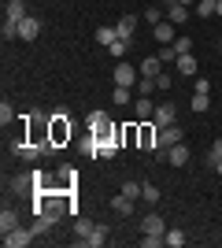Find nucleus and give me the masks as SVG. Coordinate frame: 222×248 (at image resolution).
<instances>
[{
    "instance_id": "nucleus-1",
    "label": "nucleus",
    "mask_w": 222,
    "mask_h": 248,
    "mask_svg": "<svg viewBox=\"0 0 222 248\" xmlns=\"http://www.w3.org/2000/svg\"><path fill=\"white\" fill-rule=\"evenodd\" d=\"M48 137H52V145H56V148H63L67 141L74 137V130H71V115H67V111H56L52 119H48Z\"/></svg>"
},
{
    "instance_id": "nucleus-2",
    "label": "nucleus",
    "mask_w": 222,
    "mask_h": 248,
    "mask_svg": "<svg viewBox=\"0 0 222 248\" xmlns=\"http://www.w3.org/2000/svg\"><path fill=\"white\" fill-rule=\"evenodd\" d=\"M85 126H89V134H93V137H118V126L111 123V115H107V111H89Z\"/></svg>"
},
{
    "instance_id": "nucleus-3",
    "label": "nucleus",
    "mask_w": 222,
    "mask_h": 248,
    "mask_svg": "<svg viewBox=\"0 0 222 248\" xmlns=\"http://www.w3.org/2000/svg\"><path fill=\"white\" fill-rule=\"evenodd\" d=\"M11 193H15V197H26V193H37V182H33V170H26V174H11Z\"/></svg>"
},
{
    "instance_id": "nucleus-4",
    "label": "nucleus",
    "mask_w": 222,
    "mask_h": 248,
    "mask_svg": "<svg viewBox=\"0 0 222 248\" xmlns=\"http://www.w3.org/2000/svg\"><path fill=\"white\" fill-rule=\"evenodd\" d=\"M137 141H141V123H137V119L118 126V145H122V148H137Z\"/></svg>"
},
{
    "instance_id": "nucleus-5",
    "label": "nucleus",
    "mask_w": 222,
    "mask_h": 248,
    "mask_svg": "<svg viewBox=\"0 0 222 248\" xmlns=\"http://www.w3.org/2000/svg\"><path fill=\"white\" fill-rule=\"evenodd\" d=\"M137 67H130L126 60L122 63H115V74H111V78H115V85H126V89H133V85H137Z\"/></svg>"
},
{
    "instance_id": "nucleus-6",
    "label": "nucleus",
    "mask_w": 222,
    "mask_h": 248,
    "mask_svg": "<svg viewBox=\"0 0 222 248\" xmlns=\"http://www.w3.org/2000/svg\"><path fill=\"white\" fill-rule=\"evenodd\" d=\"M156 141H159V126L148 119V123H141V141H137V148L141 152H152L156 148Z\"/></svg>"
},
{
    "instance_id": "nucleus-7",
    "label": "nucleus",
    "mask_w": 222,
    "mask_h": 248,
    "mask_svg": "<svg viewBox=\"0 0 222 248\" xmlns=\"http://www.w3.org/2000/svg\"><path fill=\"white\" fill-rule=\"evenodd\" d=\"M30 241H33L30 226H19V230H11V233H4V248H26Z\"/></svg>"
},
{
    "instance_id": "nucleus-8",
    "label": "nucleus",
    "mask_w": 222,
    "mask_h": 248,
    "mask_svg": "<svg viewBox=\"0 0 222 248\" xmlns=\"http://www.w3.org/2000/svg\"><path fill=\"white\" fill-rule=\"evenodd\" d=\"M174 119H178V108H174V104H159L156 108V115H152V123L159 126V130H167V126H174Z\"/></svg>"
},
{
    "instance_id": "nucleus-9",
    "label": "nucleus",
    "mask_w": 222,
    "mask_h": 248,
    "mask_svg": "<svg viewBox=\"0 0 222 248\" xmlns=\"http://www.w3.org/2000/svg\"><path fill=\"white\" fill-rule=\"evenodd\" d=\"M174 71H178L181 78H196V74H200V63L192 60V52H185V56H178V60H174Z\"/></svg>"
},
{
    "instance_id": "nucleus-10",
    "label": "nucleus",
    "mask_w": 222,
    "mask_h": 248,
    "mask_svg": "<svg viewBox=\"0 0 222 248\" xmlns=\"http://www.w3.org/2000/svg\"><path fill=\"white\" fill-rule=\"evenodd\" d=\"M152 33H156V41H159V45H174V37H178V26H174L170 19H163V22H156V26H152Z\"/></svg>"
},
{
    "instance_id": "nucleus-11",
    "label": "nucleus",
    "mask_w": 222,
    "mask_h": 248,
    "mask_svg": "<svg viewBox=\"0 0 222 248\" xmlns=\"http://www.w3.org/2000/svg\"><path fill=\"white\" fill-rule=\"evenodd\" d=\"M178 141H185V134H181V126L174 123V126H167V130H159L156 148H170V145H178Z\"/></svg>"
},
{
    "instance_id": "nucleus-12",
    "label": "nucleus",
    "mask_w": 222,
    "mask_h": 248,
    "mask_svg": "<svg viewBox=\"0 0 222 248\" xmlns=\"http://www.w3.org/2000/svg\"><path fill=\"white\" fill-rule=\"evenodd\" d=\"M152 115H156V104H152V96H137V100H133V119H137V123H148Z\"/></svg>"
},
{
    "instance_id": "nucleus-13",
    "label": "nucleus",
    "mask_w": 222,
    "mask_h": 248,
    "mask_svg": "<svg viewBox=\"0 0 222 248\" xmlns=\"http://www.w3.org/2000/svg\"><path fill=\"white\" fill-rule=\"evenodd\" d=\"M56 189H67V193L78 189V174H74V167H59V170H56Z\"/></svg>"
},
{
    "instance_id": "nucleus-14",
    "label": "nucleus",
    "mask_w": 222,
    "mask_h": 248,
    "mask_svg": "<svg viewBox=\"0 0 222 248\" xmlns=\"http://www.w3.org/2000/svg\"><path fill=\"white\" fill-rule=\"evenodd\" d=\"M37 33H41V19L26 15V19L19 22V37H22V41H37Z\"/></svg>"
},
{
    "instance_id": "nucleus-15",
    "label": "nucleus",
    "mask_w": 222,
    "mask_h": 248,
    "mask_svg": "<svg viewBox=\"0 0 222 248\" xmlns=\"http://www.w3.org/2000/svg\"><path fill=\"white\" fill-rule=\"evenodd\" d=\"M167 163L170 167H185V163H189V148H185V141H178V145L167 148Z\"/></svg>"
},
{
    "instance_id": "nucleus-16",
    "label": "nucleus",
    "mask_w": 222,
    "mask_h": 248,
    "mask_svg": "<svg viewBox=\"0 0 222 248\" xmlns=\"http://www.w3.org/2000/svg\"><path fill=\"white\" fill-rule=\"evenodd\" d=\"M137 19H141V15H122V19L115 22V30H118V37H122V41H133V30H137Z\"/></svg>"
},
{
    "instance_id": "nucleus-17",
    "label": "nucleus",
    "mask_w": 222,
    "mask_h": 248,
    "mask_svg": "<svg viewBox=\"0 0 222 248\" xmlns=\"http://www.w3.org/2000/svg\"><path fill=\"white\" fill-rule=\"evenodd\" d=\"M104 241H107V226H104V222H96L89 237H78V245H85V248H100Z\"/></svg>"
},
{
    "instance_id": "nucleus-18",
    "label": "nucleus",
    "mask_w": 222,
    "mask_h": 248,
    "mask_svg": "<svg viewBox=\"0 0 222 248\" xmlns=\"http://www.w3.org/2000/svg\"><path fill=\"white\" fill-rule=\"evenodd\" d=\"M141 230H145V233H159V237H167V222H163V218H159L156 211L141 218Z\"/></svg>"
},
{
    "instance_id": "nucleus-19",
    "label": "nucleus",
    "mask_w": 222,
    "mask_h": 248,
    "mask_svg": "<svg viewBox=\"0 0 222 248\" xmlns=\"http://www.w3.org/2000/svg\"><path fill=\"white\" fill-rule=\"evenodd\" d=\"M4 19L8 22H22L26 19V4H22V0H8V4H4Z\"/></svg>"
},
{
    "instance_id": "nucleus-20",
    "label": "nucleus",
    "mask_w": 222,
    "mask_h": 248,
    "mask_svg": "<svg viewBox=\"0 0 222 248\" xmlns=\"http://www.w3.org/2000/svg\"><path fill=\"white\" fill-rule=\"evenodd\" d=\"M96 145H100V159H115L118 155V137H96Z\"/></svg>"
},
{
    "instance_id": "nucleus-21",
    "label": "nucleus",
    "mask_w": 222,
    "mask_h": 248,
    "mask_svg": "<svg viewBox=\"0 0 222 248\" xmlns=\"http://www.w3.org/2000/svg\"><path fill=\"white\" fill-rule=\"evenodd\" d=\"M11 230H19V211H15V207H4V211H0V233H11Z\"/></svg>"
},
{
    "instance_id": "nucleus-22",
    "label": "nucleus",
    "mask_w": 222,
    "mask_h": 248,
    "mask_svg": "<svg viewBox=\"0 0 222 248\" xmlns=\"http://www.w3.org/2000/svg\"><path fill=\"white\" fill-rule=\"evenodd\" d=\"M111 211H115V215H122V218H130V215H133V200H130L126 193H118V197L111 200Z\"/></svg>"
},
{
    "instance_id": "nucleus-23",
    "label": "nucleus",
    "mask_w": 222,
    "mask_h": 248,
    "mask_svg": "<svg viewBox=\"0 0 222 248\" xmlns=\"http://www.w3.org/2000/svg\"><path fill=\"white\" fill-rule=\"evenodd\" d=\"M167 19L174 22V26H181V22H189V8H185V4H170V8H167Z\"/></svg>"
},
{
    "instance_id": "nucleus-24",
    "label": "nucleus",
    "mask_w": 222,
    "mask_h": 248,
    "mask_svg": "<svg viewBox=\"0 0 222 248\" xmlns=\"http://www.w3.org/2000/svg\"><path fill=\"white\" fill-rule=\"evenodd\" d=\"M159 71H163V60H159V56H148V60H141V74H145V78H156Z\"/></svg>"
},
{
    "instance_id": "nucleus-25",
    "label": "nucleus",
    "mask_w": 222,
    "mask_h": 248,
    "mask_svg": "<svg viewBox=\"0 0 222 248\" xmlns=\"http://www.w3.org/2000/svg\"><path fill=\"white\" fill-rule=\"evenodd\" d=\"M196 15H200V19L219 15V0H196Z\"/></svg>"
},
{
    "instance_id": "nucleus-26",
    "label": "nucleus",
    "mask_w": 222,
    "mask_h": 248,
    "mask_svg": "<svg viewBox=\"0 0 222 248\" xmlns=\"http://www.w3.org/2000/svg\"><path fill=\"white\" fill-rule=\"evenodd\" d=\"M111 41H118L115 26H96V45H111Z\"/></svg>"
},
{
    "instance_id": "nucleus-27",
    "label": "nucleus",
    "mask_w": 222,
    "mask_h": 248,
    "mask_svg": "<svg viewBox=\"0 0 222 248\" xmlns=\"http://www.w3.org/2000/svg\"><path fill=\"white\" fill-rule=\"evenodd\" d=\"M130 100H133V96H130V89H126V85H115V89H111V104H118V108H126Z\"/></svg>"
},
{
    "instance_id": "nucleus-28",
    "label": "nucleus",
    "mask_w": 222,
    "mask_h": 248,
    "mask_svg": "<svg viewBox=\"0 0 222 248\" xmlns=\"http://www.w3.org/2000/svg\"><path fill=\"white\" fill-rule=\"evenodd\" d=\"M207 108H211V96H207V93H192V111H207Z\"/></svg>"
},
{
    "instance_id": "nucleus-29",
    "label": "nucleus",
    "mask_w": 222,
    "mask_h": 248,
    "mask_svg": "<svg viewBox=\"0 0 222 248\" xmlns=\"http://www.w3.org/2000/svg\"><path fill=\"white\" fill-rule=\"evenodd\" d=\"M174 52H178V56L192 52V37H189V33H181V37H174Z\"/></svg>"
},
{
    "instance_id": "nucleus-30",
    "label": "nucleus",
    "mask_w": 222,
    "mask_h": 248,
    "mask_svg": "<svg viewBox=\"0 0 222 248\" xmlns=\"http://www.w3.org/2000/svg\"><path fill=\"white\" fill-rule=\"evenodd\" d=\"M93 226H96V222H89V218H74V233H78V237H89Z\"/></svg>"
},
{
    "instance_id": "nucleus-31",
    "label": "nucleus",
    "mask_w": 222,
    "mask_h": 248,
    "mask_svg": "<svg viewBox=\"0 0 222 248\" xmlns=\"http://www.w3.org/2000/svg\"><path fill=\"white\" fill-rule=\"evenodd\" d=\"M167 245V237H159V233H145L141 237V248H163Z\"/></svg>"
},
{
    "instance_id": "nucleus-32",
    "label": "nucleus",
    "mask_w": 222,
    "mask_h": 248,
    "mask_svg": "<svg viewBox=\"0 0 222 248\" xmlns=\"http://www.w3.org/2000/svg\"><path fill=\"white\" fill-rule=\"evenodd\" d=\"M11 123H15V108L4 100V104H0V126H11Z\"/></svg>"
},
{
    "instance_id": "nucleus-33",
    "label": "nucleus",
    "mask_w": 222,
    "mask_h": 248,
    "mask_svg": "<svg viewBox=\"0 0 222 248\" xmlns=\"http://www.w3.org/2000/svg\"><path fill=\"white\" fill-rule=\"evenodd\" d=\"M159 8H163V4H152V8H145V19L152 22V26H156V22H163V19H167V15H163V11H159Z\"/></svg>"
},
{
    "instance_id": "nucleus-34",
    "label": "nucleus",
    "mask_w": 222,
    "mask_h": 248,
    "mask_svg": "<svg viewBox=\"0 0 222 248\" xmlns=\"http://www.w3.org/2000/svg\"><path fill=\"white\" fill-rule=\"evenodd\" d=\"M152 89H156V78H145V74H141V78H137V93L141 96H152Z\"/></svg>"
},
{
    "instance_id": "nucleus-35",
    "label": "nucleus",
    "mask_w": 222,
    "mask_h": 248,
    "mask_svg": "<svg viewBox=\"0 0 222 248\" xmlns=\"http://www.w3.org/2000/svg\"><path fill=\"white\" fill-rule=\"evenodd\" d=\"M0 37H4V41H15V37H19V22H8V19H4V30H0Z\"/></svg>"
},
{
    "instance_id": "nucleus-36",
    "label": "nucleus",
    "mask_w": 222,
    "mask_h": 248,
    "mask_svg": "<svg viewBox=\"0 0 222 248\" xmlns=\"http://www.w3.org/2000/svg\"><path fill=\"white\" fill-rule=\"evenodd\" d=\"M167 245L170 248H181V245H185V233H181V230H167Z\"/></svg>"
},
{
    "instance_id": "nucleus-37",
    "label": "nucleus",
    "mask_w": 222,
    "mask_h": 248,
    "mask_svg": "<svg viewBox=\"0 0 222 248\" xmlns=\"http://www.w3.org/2000/svg\"><path fill=\"white\" fill-rule=\"evenodd\" d=\"M156 56H159L163 63H174V60H178V52H174V45H163V48H159Z\"/></svg>"
},
{
    "instance_id": "nucleus-38",
    "label": "nucleus",
    "mask_w": 222,
    "mask_h": 248,
    "mask_svg": "<svg viewBox=\"0 0 222 248\" xmlns=\"http://www.w3.org/2000/svg\"><path fill=\"white\" fill-rule=\"evenodd\" d=\"M126 48H130V41H122V37L107 45V52H111V56H126Z\"/></svg>"
},
{
    "instance_id": "nucleus-39",
    "label": "nucleus",
    "mask_w": 222,
    "mask_h": 248,
    "mask_svg": "<svg viewBox=\"0 0 222 248\" xmlns=\"http://www.w3.org/2000/svg\"><path fill=\"white\" fill-rule=\"evenodd\" d=\"M141 200L156 204V200H159V189H156V186H141Z\"/></svg>"
},
{
    "instance_id": "nucleus-40",
    "label": "nucleus",
    "mask_w": 222,
    "mask_h": 248,
    "mask_svg": "<svg viewBox=\"0 0 222 248\" xmlns=\"http://www.w3.org/2000/svg\"><path fill=\"white\" fill-rule=\"evenodd\" d=\"M207 163H222V141H215V145H211V152H207Z\"/></svg>"
},
{
    "instance_id": "nucleus-41",
    "label": "nucleus",
    "mask_w": 222,
    "mask_h": 248,
    "mask_svg": "<svg viewBox=\"0 0 222 248\" xmlns=\"http://www.w3.org/2000/svg\"><path fill=\"white\" fill-rule=\"evenodd\" d=\"M170 85H174V78H170L167 71H159L156 74V89H170Z\"/></svg>"
},
{
    "instance_id": "nucleus-42",
    "label": "nucleus",
    "mask_w": 222,
    "mask_h": 248,
    "mask_svg": "<svg viewBox=\"0 0 222 248\" xmlns=\"http://www.w3.org/2000/svg\"><path fill=\"white\" fill-rule=\"evenodd\" d=\"M122 193H126L130 200H137V197H141V182H126V186H122Z\"/></svg>"
},
{
    "instance_id": "nucleus-43",
    "label": "nucleus",
    "mask_w": 222,
    "mask_h": 248,
    "mask_svg": "<svg viewBox=\"0 0 222 248\" xmlns=\"http://www.w3.org/2000/svg\"><path fill=\"white\" fill-rule=\"evenodd\" d=\"M192 93H211V82H207V78H196V85H192Z\"/></svg>"
},
{
    "instance_id": "nucleus-44",
    "label": "nucleus",
    "mask_w": 222,
    "mask_h": 248,
    "mask_svg": "<svg viewBox=\"0 0 222 248\" xmlns=\"http://www.w3.org/2000/svg\"><path fill=\"white\" fill-rule=\"evenodd\" d=\"M156 4H163V8H170V4H178V0H156Z\"/></svg>"
},
{
    "instance_id": "nucleus-45",
    "label": "nucleus",
    "mask_w": 222,
    "mask_h": 248,
    "mask_svg": "<svg viewBox=\"0 0 222 248\" xmlns=\"http://www.w3.org/2000/svg\"><path fill=\"white\" fill-rule=\"evenodd\" d=\"M178 4H185V8H189V4H196V0H178Z\"/></svg>"
},
{
    "instance_id": "nucleus-46",
    "label": "nucleus",
    "mask_w": 222,
    "mask_h": 248,
    "mask_svg": "<svg viewBox=\"0 0 222 248\" xmlns=\"http://www.w3.org/2000/svg\"><path fill=\"white\" fill-rule=\"evenodd\" d=\"M215 174H222V163H215Z\"/></svg>"
},
{
    "instance_id": "nucleus-47",
    "label": "nucleus",
    "mask_w": 222,
    "mask_h": 248,
    "mask_svg": "<svg viewBox=\"0 0 222 248\" xmlns=\"http://www.w3.org/2000/svg\"><path fill=\"white\" fill-rule=\"evenodd\" d=\"M219 15H222V0H219Z\"/></svg>"
}]
</instances>
